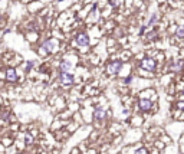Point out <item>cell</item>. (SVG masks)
I'll list each match as a JSON object with an SVG mask.
<instances>
[{
    "label": "cell",
    "instance_id": "cell-1",
    "mask_svg": "<svg viewBox=\"0 0 184 154\" xmlns=\"http://www.w3.org/2000/svg\"><path fill=\"white\" fill-rule=\"evenodd\" d=\"M143 69H145V71H150V72H154L155 71V68H157V62L152 59V58H144L143 61H141V65H140Z\"/></svg>",
    "mask_w": 184,
    "mask_h": 154
},
{
    "label": "cell",
    "instance_id": "cell-17",
    "mask_svg": "<svg viewBox=\"0 0 184 154\" xmlns=\"http://www.w3.org/2000/svg\"><path fill=\"white\" fill-rule=\"evenodd\" d=\"M155 35H157L155 32H151V33H148V39H152L154 36H155Z\"/></svg>",
    "mask_w": 184,
    "mask_h": 154
},
{
    "label": "cell",
    "instance_id": "cell-4",
    "mask_svg": "<svg viewBox=\"0 0 184 154\" xmlns=\"http://www.w3.org/2000/svg\"><path fill=\"white\" fill-rule=\"evenodd\" d=\"M76 43H78L79 46H88V45H89V38H88V35H86V33H79V35L76 36Z\"/></svg>",
    "mask_w": 184,
    "mask_h": 154
},
{
    "label": "cell",
    "instance_id": "cell-8",
    "mask_svg": "<svg viewBox=\"0 0 184 154\" xmlns=\"http://www.w3.org/2000/svg\"><path fill=\"white\" fill-rule=\"evenodd\" d=\"M6 78H7V81H10V82H16L17 81V74H16V71L14 69H7V72H6Z\"/></svg>",
    "mask_w": 184,
    "mask_h": 154
},
{
    "label": "cell",
    "instance_id": "cell-2",
    "mask_svg": "<svg viewBox=\"0 0 184 154\" xmlns=\"http://www.w3.org/2000/svg\"><path fill=\"white\" fill-rule=\"evenodd\" d=\"M121 68H122V62H121V61H115V62H112V64L108 65L107 72H108L110 75H118L119 71H121Z\"/></svg>",
    "mask_w": 184,
    "mask_h": 154
},
{
    "label": "cell",
    "instance_id": "cell-10",
    "mask_svg": "<svg viewBox=\"0 0 184 154\" xmlns=\"http://www.w3.org/2000/svg\"><path fill=\"white\" fill-rule=\"evenodd\" d=\"M183 66H184V61H178L177 64L171 65V69H173V71H180Z\"/></svg>",
    "mask_w": 184,
    "mask_h": 154
},
{
    "label": "cell",
    "instance_id": "cell-3",
    "mask_svg": "<svg viewBox=\"0 0 184 154\" xmlns=\"http://www.w3.org/2000/svg\"><path fill=\"white\" fill-rule=\"evenodd\" d=\"M59 78H61V82H62L65 86H71L75 81L74 75H71V74H68V72H61V74H59Z\"/></svg>",
    "mask_w": 184,
    "mask_h": 154
},
{
    "label": "cell",
    "instance_id": "cell-12",
    "mask_svg": "<svg viewBox=\"0 0 184 154\" xmlns=\"http://www.w3.org/2000/svg\"><path fill=\"white\" fill-rule=\"evenodd\" d=\"M176 35H177V38H184V26H178L177 28Z\"/></svg>",
    "mask_w": 184,
    "mask_h": 154
},
{
    "label": "cell",
    "instance_id": "cell-6",
    "mask_svg": "<svg viewBox=\"0 0 184 154\" xmlns=\"http://www.w3.org/2000/svg\"><path fill=\"white\" fill-rule=\"evenodd\" d=\"M55 48H56V42L55 40H46L43 43V46H42V49H45L46 52H53Z\"/></svg>",
    "mask_w": 184,
    "mask_h": 154
},
{
    "label": "cell",
    "instance_id": "cell-15",
    "mask_svg": "<svg viewBox=\"0 0 184 154\" xmlns=\"http://www.w3.org/2000/svg\"><path fill=\"white\" fill-rule=\"evenodd\" d=\"M135 154H148V153H147L145 148H138V150L135 151Z\"/></svg>",
    "mask_w": 184,
    "mask_h": 154
},
{
    "label": "cell",
    "instance_id": "cell-16",
    "mask_svg": "<svg viewBox=\"0 0 184 154\" xmlns=\"http://www.w3.org/2000/svg\"><path fill=\"white\" fill-rule=\"evenodd\" d=\"M131 81H132V77H128V78H125V79H124V84H130Z\"/></svg>",
    "mask_w": 184,
    "mask_h": 154
},
{
    "label": "cell",
    "instance_id": "cell-9",
    "mask_svg": "<svg viewBox=\"0 0 184 154\" xmlns=\"http://www.w3.org/2000/svg\"><path fill=\"white\" fill-rule=\"evenodd\" d=\"M71 66H72V65H71L68 61H62V62H61V72H68V71L71 69Z\"/></svg>",
    "mask_w": 184,
    "mask_h": 154
},
{
    "label": "cell",
    "instance_id": "cell-18",
    "mask_svg": "<svg viewBox=\"0 0 184 154\" xmlns=\"http://www.w3.org/2000/svg\"><path fill=\"white\" fill-rule=\"evenodd\" d=\"M144 32H145V26H143V28H141V29H140V35H143V33H144Z\"/></svg>",
    "mask_w": 184,
    "mask_h": 154
},
{
    "label": "cell",
    "instance_id": "cell-13",
    "mask_svg": "<svg viewBox=\"0 0 184 154\" xmlns=\"http://www.w3.org/2000/svg\"><path fill=\"white\" fill-rule=\"evenodd\" d=\"M32 141H33V137H32V134H29V133H28V134L25 135V143L29 146V144H32Z\"/></svg>",
    "mask_w": 184,
    "mask_h": 154
},
{
    "label": "cell",
    "instance_id": "cell-7",
    "mask_svg": "<svg viewBox=\"0 0 184 154\" xmlns=\"http://www.w3.org/2000/svg\"><path fill=\"white\" fill-rule=\"evenodd\" d=\"M151 107H152V102H151L150 99H141V101H140V108H141V111H150Z\"/></svg>",
    "mask_w": 184,
    "mask_h": 154
},
{
    "label": "cell",
    "instance_id": "cell-11",
    "mask_svg": "<svg viewBox=\"0 0 184 154\" xmlns=\"http://www.w3.org/2000/svg\"><path fill=\"white\" fill-rule=\"evenodd\" d=\"M157 20H158V15H157V13H154V15L151 16V19L148 20V25H147V26H148V28H150V26H152V25H154Z\"/></svg>",
    "mask_w": 184,
    "mask_h": 154
},
{
    "label": "cell",
    "instance_id": "cell-5",
    "mask_svg": "<svg viewBox=\"0 0 184 154\" xmlns=\"http://www.w3.org/2000/svg\"><path fill=\"white\" fill-rule=\"evenodd\" d=\"M94 118L95 119H104L105 118V110L102 107H95V110H94Z\"/></svg>",
    "mask_w": 184,
    "mask_h": 154
},
{
    "label": "cell",
    "instance_id": "cell-14",
    "mask_svg": "<svg viewBox=\"0 0 184 154\" xmlns=\"http://www.w3.org/2000/svg\"><path fill=\"white\" fill-rule=\"evenodd\" d=\"M33 66H35V62H33V61H29V62H28V65H26V72H29Z\"/></svg>",
    "mask_w": 184,
    "mask_h": 154
},
{
    "label": "cell",
    "instance_id": "cell-19",
    "mask_svg": "<svg viewBox=\"0 0 184 154\" xmlns=\"http://www.w3.org/2000/svg\"><path fill=\"white\" fill-rule=\"evenodd\" d=\"M178 108H181V110H184V102H180V104H178Z\"/></svg>",
    "mask_w": 184,
    "mask_h": 154
}]
</instances>
